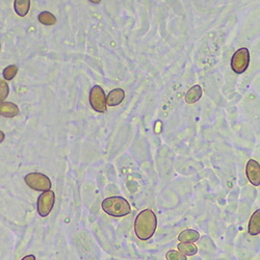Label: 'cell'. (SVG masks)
Here are the masks:
<instances>
[{
  "label": "cell",
  "mask_w": 260,
  "mask_h": 260,
  "mask_svg": "<svg viewBox=\"0 0 260 260\" xmlns=\"http://www.w3.org/2000/svg\"><path fill=\"white\" fill-rule=\"evenodd\" d=\"M19 115V107L13 102L0 103V116L5 118H14Z\"/></svg>",
  "instance_id": "30bf717a"
},
{
  "label": "cell",
  "mask_w": 260,
  "mask_h": 260,
  "mask_svg": "<svg viewBox=\"0 0 260 260\" xmlns=\"http://www.w3.org/2000/svg\"><path fill=\"white\" fill-rule=\"evenodd\" d=\"M250 63V52L246 47L240 48L234 52L231 57V69L236 74H243L249 67Z\"/></svg>",
  "instance_id": "3957f363"
},
{
  "label": "cell",
  "mask_w": 260,
  "mask_h": 260,
  "mask_svg": "<svg viewBox=\"0 0 260 260\" xmlns=\"http://www.w3.org/2000/svg\"><path fill=\"white\" fill-rule=\"evenodd\" d=\"M249 234L255 236L260 233V210L257 209L253 215L251 216L249 226H248Z\"/></svg>",
  "instance_id": "8fae6325"
},
{
  "label": "cell",
  "mask_w": 260,
  "mask_h": 260,
  "mask_svg": "<svg viewBox=\"0 0 260 260\" xmlns=\"http://www.w3.org/2000/svg\"><path fill=\"white\" fill-rule=\"evenodd\" d=\"M0 47H2V46H0Z\"/></svg>",
  "instance_id": "44dd1931"
},
{
  "label": "cell",
  "mask_w": 260,
  "mask_h": 260,
  "mask_svg": "<svg viewBox=\"0 0 260 260\" xmlns=\"http://www.w3.org/2000/svg\"><path fill=\"white\" fill-rule=\"evenodd\" d=\"M30 9V0H15L14 10L20 17H25Z\"/></svg>",
  "instance_id": "4fadbf2b"
},
{
  "label": "cell",
  "mask_w": 260,
  "mask_h": 260,
  "mask_svg": "<svg viewBox=\"0 0 260 260\" xmlns=\"http://www.w3.org/2000/svg\"><path fill=\"white\" fill-rule=\"evenodd\" d=\"M157 228L156 214L151 209L141 211L135 221V232L141 241H149Z\"/></svg>",
  "instance_id": "6da1fadb"
},
{
  "label": "cell",
  "mask_w": 260,
  "mask_h": 260,
  "mask_svg": "<svg viewBox=\"0 0 260 260\" xmlns=\"http://www.w3.org/2000/svg\"><path fill=\"white\" fill-rule=\"evenodd\" d=\"M101 207L105 213L114 218H123L132 212V207L128 201L123 197H108L101 203Z\"/></svg>",
  "instance_id": "7a4b0ae2"
},
{
  "label": "cell",
  "mask_w": 260,
  "mask_h": 260,
  "mask_svg": "<svg viewBox=\"0 0 260 260\" xmlns=\"http://www.w3.org/2000/svg\"><path fill=\"white\" fill-rule=\"evenodd\" d=\"M21 260H36V257L34 255H27V256H25L23 259H21Z\"/></svg>",
  "instance_id": "d6986e66"
},
{
  "label": "cell",
  "mask_w": 260,
  "mask_h": 260,
  "mask_svg": "<svg viewBox=\"0 0 260 260\" xmlns=\"http://www.w3.org/2000/svg\"><path fill=\"white\" fill-rule=\"evenodd\" d=\"M200 233L193 229H185L178 235V241L182 244H193L199 241Z\"/></svg>",
  "instance_id": "9c48e42d"
},
{
  "label": "cell",
  "mask_w": 260,
  "mask_h": 260,
  "mask_svg": "<svg viewBox=\"0 0 260 260\" xmlns=\"http://www.w3.org/2000/svg\"><path fill=\"white\" fill-rule=\"evenodd\" d=\"M10 93L9 84L6 80L0 79V103L5 102V100L8 98Z\"/></svg>",
  "instance_id": "2e32d148"
},
{
  "label": "cell",
  "mask_w": 260,
  "mask_h": 260,
  "mask_svg": "<svg viewBox=\"0 0 260 260\" xmlns=\"http://www.w3.org/2000/svg\"><path fill=\"white\" fill-rule=\"evenodd\" d=\"M55 203V193L52 190H47L40 194L38 198V212L42 218H46L48 216L54 206Z\"/></svg>",
  "instance_id": "8992f818"
},
{
  "label": "cell",
  "mask_w": 260,
  "mask_h": 260,
  "mask_svg": "<svg viewBox=\"0 0 260 260\" xmlns=\"http://www.w3.org/2000/svg\"><path fill=\"white\" fill-rule=\"evenodd\" d=\"M89 100L91 107L95 112L100 114L106 112V95L100 85H94L91 89Z\"/></svg>",
  "instance_id": "5b68a950"
},
{
  "label": "cell",
  "mask_w": 260,
  "mask_h": 260,
  "mask_svg": "<svg viewBox=\"0 0 260 260\" xmlns=\"http://www.w3.org/2000/svg\"><path fill=\"white\" fill-rule=\"evenodd\" d=\"M178 251L184 256H193L198 253V248L194 244H182L180 243L178 246Z\"/></svg>",
  "instance_id": "5bb4252c"
},
{
  "label": "cell",
  "mask_w": 260,
  "mask_h": 260,
  "mask_svg": "<svg viewBox=\"0 0 260 260\" xmlns=\"http://www.w3.org/2000/svg\"><path fill=\"white\" fill-rule=\"evenodd\" d=\"M38 20L40 21V23L44 24V25H54L56 23V18L53 14L49 13V12H42L40 13Z\"/></svg>",
  "instance_id": "9a60e30c"
},
{
  "label": "cell",
  "mask_w": 260,
  "mask_h": 260,
  "mask_svg": "<svg viewBox=\"0 0 260 260\" xmlns=\"http://www.w3.org/2000/svg\"><path fill=\"white\" fill-rule=\"evenodd\" d=\"M202 97V88L197 84V85H193L192 88H190L187 93L185 94V101L188 104H193L196 103L197 101H199Z\"/></svg>",
  "instance_id": "7c38bea8"
},
{
  "label": "cell",
  "mask_w": 260,
  "mask_h": 260,
  "mask_svg": "<svg viewBox=\"0 0 260 260\" xmlns=\"http://www.w3.org/2000/svg\"><path fill=\"white\" fill-rule=\"evenodd\" d=\"M125 98V92L123 89H114L108 93L106 97V105L108 106H118L120 105Z\"/></svg>",
  "instance_id": "ba28073f"
},
{
  "label": "cell",
  "mask_w": 260,
  "mask_h": 260,
  "mask_svg": "<svg viewBox=\"0 0 260 260\" xmlns=\"http://www.w3.org/2000/svg\"><path fill=\"white\" fill-rule=\"evenodd\" d=\"M24 181L34 190L47 191L51 188V180L48 178V176L42 174V173H29L24 177Z\"/></svg>",
  "instance_id": "277c9868"
},
{
  "label": "cell",
  "mask_w": 260,
  "mask_h": 260,
  "mask_svg": "<svg viewBox=\"0 0 260 260\" xmlns=\"http://www.w3.org/2000/svg\"><path fill=\"white\" fill-rule=\"evenodd\" d=\"M18 73V66H16V64H11V66H8L4 72H3V75L5 77L6 80H12Z\"/></svg>",
  "instance_id": "e0dca14e"
},
{
  "label": "cell",
  "mask_w": 260,
  "mask_h": 260,
  "mask_svg": "<svg viewBox=\"0 0 260 260\" xmlns=\"http://www.w3.org/2000/svg\"><path fill=\"white\" fill-rule=\"evenodd\" d=\"M166 259L167 260H187L186 256L181 254L179 251H175V250L168 251L166 254Z\"/></svg>",
  "instance_id": "ac0fdd59"
},
{
  "label": "cell",
  "mask_w": 260,
  "mask_h": 260,
  "mask_svg": "<svg viewBox=\"0 0 260 260\" xmlns=\"http://www.w3.org/2000/svg\"><path fill=\"white\" fill-rule=\"evenodd\" d=\"M246 175L248 180L255 186L260 185V167L259 164L254 160L250 159L246 167Z\"/></svg>",
  "instance_id": "52a82bcc"
},
{
  "label": "cell",
  "mask_w": 260,
  "mask_h": 260,
  "mask_svg": "<svg viewBox=\"0 0 260 260\" xmlns=\"http://www.w3.org/2000/svg\"><path fill=\"white\" fill-rule=\"evenodd\" d=\"M5 138H6V136H5V134L2 132V130H0V143H3L4 142V140H5Z\"/></svg>",
  "instance_id": "ffe728a7"
}]
</instances>
